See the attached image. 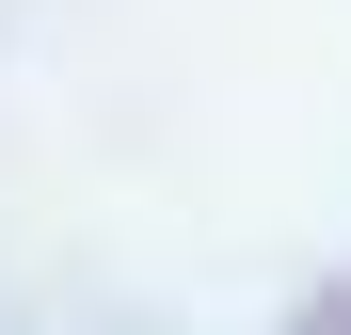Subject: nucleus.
<instances>
[{
    "label": "nucleus",
    "mask_w": 351,
    "mask_h": 335,
    "mask_svg": "<svg viewBox=\"0 0 351 335\" xmlns=\"http://www.w3.org/2000/svg\"><path fill=\"white\" fill-rule=\"evenodd\" d=\"M304 335H351V288H335V303H319V319H304Z\"/></svg>",
    "instance_id": "obj_1"
}]
</instances>
